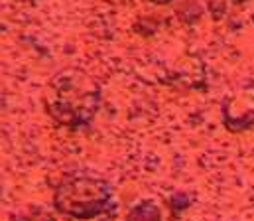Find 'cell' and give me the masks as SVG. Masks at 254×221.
<instances>
[{
  "label": "cell",
  "mask_w": 254,
  "mask_h": 221,
  "mask_svg": "<svg viewBox=\"0 0 254 221\" xmlns=\"http://www.w3.org/2000/svg\"><path fill=\"white\" fill-rule=\"evenodd\" d=\"M113 204V188L91 172H67L56 186L54 206L71 220L87 221L105 214Z\"/></svg>",
  "instance_id": "cell-1"
},
{
  "label": "cell",
  "mask_w": 254,
  "mask_h": 221,
  "mask_svg": "<svg viewBox=\"0 0 254 221\" xmlns=\"http://www.w3.org/2000/svg\"><path fill=\"white\" fill-rule=\"evenodd\" d=\"M127 221H162V212L154 202L144 200L128 212Z\"/></svg>",
  "instance_id": "cell-2"
},
{
  "label": "cell",
  "mask_w": 254,
  "mask_h": 221,
  "mask_svg": "<svg viewBox=\"0 0 254 221\" xmlns=\"http://www.w3.org/2000/svg\"><path fill=\"white\" fill-rule=\"evenodd\" d=\"M152 2H158V4H166V2H172V0H152Z\"/></svg>",
  "instance_id": "cell-3"
}]
</instances>
